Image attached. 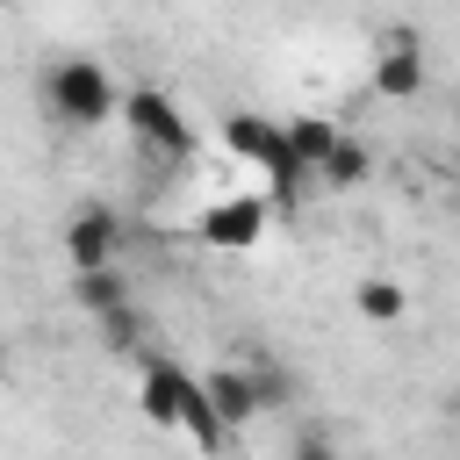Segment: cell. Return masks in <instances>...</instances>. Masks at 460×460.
I'll return each mask as SVG.
<instances>
[{"label":"cell","mask_w":460,"mask_h":460,"mask_svg":"<svg viewBox=\"0 0 460 460\" xmlns=\"http://www.w3.org/2000/svg\"><path fill=\"white\" fill-rule=\"evenodd\" d=\"M352 302H359V316H367V323H402V309H410L402 280H388V273L359 280V288H352Z\"/></svg>","instance_id":"obj_12"},{"label":"cell","mask_w":460,"mask_h":460,"mask_svg":"<svg viewBox=\"0 0 460 460\" xmlns=\"http://www.w3.org/2000/svg\"><path fill=\"white\" fill-rule=\"evenodd\" d=\"M288 460H338V446H331V431H302Z\"/></svg>","instance_id":"obj_15"},{"label":"cell","mask_w":460,"mask_h":460,"mask_svg":"<svg viewBox=\"0 0 460 460\" xmlns=\"http://www.w3.org/2000/svg\"><path fill=\"white\" fill-rule=\"evenodd\" d=\"M43 93H50V115L58 122H72V129H101L108 115H115V79L93 65V58H58L50 65V79H43Z\"/></svg>","instance_id":"obj_2"},{"label":"cell","mask_w":460,"mask_h":460,"mask_svg":"<svg viewBox=\"0 0 460 460\" xmlns=\"http://www.w3.org/2000/svg\"><path fill=\"white\" fill-rule=\"evenodd\" d=\"M316 172H323L331 187H359V180L374 172V151H367L359 137H345V129H338V144L323 151V165H316Z\"/></svg>","instance_id":"obj_11"},{"label":"cell","mask_w":460,"mask_h":460,"mask_svg":"<svg viewBox=\"0 0 460 460\" xmlns=\"http://www.w3.org/2000/svg\"><path fill=\"white\" fill-rule=\"evenodd\" d=\"M259 230H266V201H259V194L208 201L201 223H194V237H201L208 252H244V244H259Z\"/></svg>","instance_id":"obj_4"},{"label":"cell","mask_w":460,"mask_h":460,"mask_svg":"<svg viewBox=\"0 0 460 460\" xmlns=\"http://www.w3.org/2000/svg\"><path fill=\"white\" fill-rule=\"evenodd\" d=\"M115 115H122V122H129V137H137L144 151H158V158H187V151H194V129H187V115H180V101H172V93H158V86L122 93V101H115Z\"/></svg>","instance_id":"obj_3"},{"label":"cell","mask_w":460,"mask_h":460,"mask_svg":"<svg viewBox=\"0 0 460 460\" xmlns=\"http://www.w3.org/2000/svg\"><path fill=\"white\" fill-rule=\"evenodd\" d=\"M58 244H65V266H72V273L115 266V259H122V223H115V208H79V216L58 230Z\"/></svg>","instance_id":"obj_5"},{"label":"cell","mask_w":460,"mask_h":460,"mask_svg":"<svg viewBox=\"0 0 460 460\" xmlns=\"http://www.w3.org/2000/svg\"><path fill=\"white\" fill-rule=\"evenodd\" d=\"M72 302H79L86 316H108V309H122V302H129V280H122V266H86V273H72Z\"/></svg>","instance_id":"obj_10"},{"label":"cell","mask_w":460,"mask_h":460,"mask_svg":"<svg viewBox=\"0 0 460 460\" xmlns=\"http://www.w3.org/2000/svg\"><path fill=\"white\" fill-rule=\"evenodd\" d=\"M137 402H144V417L151 424H180L194 446H223V417L208 410V395H201V381L187 374V367H172V359H151L144 367V388H137Z\"/></svg>","instance_id":"obj_1"},{"label":"cell","mask_w":460,"mask_h":460,"mask_svg":"<svg viewBox=\"0 0 460 460\" xmlns=\"http://www.w3.org/2000/svg\"><path fill=\"white\" fill-rule=\"evenodd\" d=\"M374 93L381 101H417L424 93V43L417 36H388L374 58Z\"/></svg>","instance_id":"obj_6"},{"label":"cell","mask_w":460,"mask_h":460,"mask_svg":"<svg viewBox=\"0 0 460 460\" xmlns=\"http://www.w3.org/2000/svg\"><path fill=\"white\" fill-rule=\"evenodd\" d=\"M331 144H338V122H331V115H295V122H280V151H288L302 172H316Z\"/></svg>","instance_id":"obj_9"},{"label":"cell","mask_w":460,"mask_h":460,"mask_svg":"<svg viewBox=\"0 0 460 460\" xmlns=\"http://www.w3.org/2000/svg\"><path fill=\"white\" fill-rule=\"evenodd\" d=\"M0 374H7V345H0Z\"/></svg>","instance_id":"obj_16"},{"label":"cell","mask_w":460,"mask_h":460,"mask_svg":"<svg viewBox=\"0 0 460 460\" xmlns=\"http://www.w3.org/2000/svg\"><path fill=\"white\" fill-rule=\"evenodd\" d=\"M201 395H208V410L223 417V431H237V424H252V417H259V388H252V374H244V367H216V374L201 381Z\"/></svg>","instance_id":"obj_7"},{"label":"cell","mask_w":460,"mask_h":460,"mask_svg":"<svg viewBox=\"0 0 460 460\" xmlns=\"http://www.w3.org/2000/svg\"><path fill=\"white\" fill-rule=\"evenodd\" d=\"M101 338H108V352H137V345H144V316L122 302V309L101 316Z\"/></svg>","instance_id":"obj_13"},{"label":"cell","mask_w":460,"mask_h":460,"mask_svg":"<svg viewBox=\"0 0 460 460\" xmlns=\"http://www.w3.org/2000/svg\"><path fill=\"white\" fill-rule=\"evenodd\" d=\"M223 151L230 158H252V165H266L273 158V144H280V122H266V115H252V108H237V115H223Z\"/></svg>","instance_id":"obj_8"},{"label":"cell","mask_w":460,"mask_h":460,"mask_svg":"<svg viewBox=\"0 0 460 460\" xmlns=\"http://www.w3.org/2000/svg\"><path fill=\"white\" fill-rule=\"evenodd\" d=\"M244 374H252V388H259V410H273V402H288V388H295V381H288L280 367H244Z\"/></svg>","instance_id":"obj_14"}]
</instances>
